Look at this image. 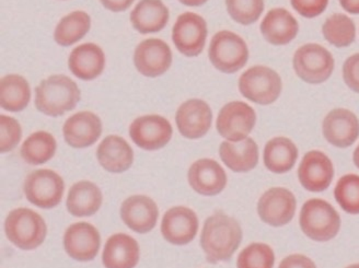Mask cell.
Segmentation results:
<instances>
[{
    "label": "cell",
    "mask_w": 359,
    "mask_h": 268,
    "mask_svg": "<svg viewBox=\"0 0 359 268\" xmlns=\"http://www.w3.org/2000/svg\"><path fill=\"white\" fill-rule=\"evenodd\" d=\"M242 241L239 222L222 211L205 221L201 246L208 261L212 264L229 261Z\"/></svg>",
    "instance_id": "6da1fadb"
},
{
    "label": "cell",
    "mask_w": 359,
    "mask_h": 268,
    "mask_svg": "<svg viewBox=\"0 0 359 268\" xmlns=\"http://www.w3.org/2000/svg\"><path fill=\"white\" fill-rule=\"evenodd\" d=\"M80 98L79 88L67 76H50L35 88V107L48 116H60L75 109Z\"/></svg>",
    "instance_id": "7a4b0ae2"
},
{
    "label": "cell",
    "mask_w": 359,
    "mask_h": 268,
    "mask_svg": "<svg viewBox=\"0 0 359 268\" xmlns=\"http://www.w3.org/2000/svg\"><path fill=\"white\" fill-rule=\"evenodd\" d=\"M299 225L313 241L327 242L334 239L341 229V217L327 201L312 199L304 203L300 211Z\"/></svg>",
    "instance_id": "3957f363"
},
{
    "label": "cell",
    "mask_w": 359,
    "mask_h": 268,
    "mask_svg": "<svg viewBox=\"0 0 359 268\" xmlns=\"http://www.w3.org/2000/svg\"><path fill=\"white\" fill-rule=\"evenodd\" d=\"M5 232L11 243L21 250L30 251L44 242L48 227L38 213L28 208H18L8 215Z\"/></svg>",
    "instance_id": "277c9868"
},
{
    "label": "cell",
    "mask_w": 359,
    "mask_h": 268,
    "mask_svg": "<svg viewBox=\"0 0 359 268\" xmlns=\"http://www.w3.org/2000/svg\"><path fill=\"white\" fill-rule=\"evenodd\" d=\"M282 79L272 68L255 66L242 74L239 90L245 99L259 105H272L282 93Z\"/></svg>",
    "instance_id": "5b68a950"
},
{
    "label": "cell",
    "mask_w": 359,
    "mask_h": 268,
    "mask_svg": "<svg viewBox=\"0 0 359 268\" xmlns=\"http://www.w3.org/2000/svg\"><path fill=\"white\" fill-rule=\"evenodd\" d=\"M208 55L216 69L233 74L245 67L249 60V48L239 35L231 31H220L212 39Z\"/></svg>",
    "instance_id": "8992f818"
},
{
    "label": "cell",
    "mask_w": 359,
    "mask_h": 268,
    "mask_svg": "<svg viewBox=\"0 0 359 268\" xmlns=\"http://www.w3.org/2000/svg\"><path fill=\"white\" fill-rule=\"evenodd\" d=\"M292 65L296 75L302 81L319 85L331 77L334 70V58L327 48L310 43L296 51Z\"/></svg>",
    "instance_id": "52a82bcc"
},
{
    "label": "cell",
    "mask_w": 359,
    "mask_h": 268,
    "mask_svg": "<svg viewBox=\"0 0 359 268\" xmlns=\"http://www.w3.org/2000/svg\"><path fill=\"white\" fill-rule=\"evenodd\" d=\"M25 197L31 204L43 209L54 208L64 195L65 184L52 170L42 169L29 174L25 181Z\"/></svg>",
    "instance_id": "ba28073f"
},
{
    "label": "cell",
    "mask_w": 359,
    "mask_h": 268,
    "mask_svg": "<svg viewBox=\"0 0 359 268\" xmlns=\"http://www.w3.org/2000/svg\"><path fill=\"white\" fill-rule=\"evenodd\" d=\"M255 123L257 114L255 109L247 103L233 101L220 109L216 127L224 140L238 142L248 138L255 128Z\"/></svg>",
    "instance_id": "9c48e42d"
},
{
    "label": "cell",
    "mask_w": 359,
    "mask_h": 268,
    "mask_svg": "<svg viewBox=\"0 0 359 268\" xmlns=\"http://www.w3.org/2000/svg\"><path fill=\"white\" fill-rule=\"evenodd\" d=\"M208 23L194 13H185L177 18L172 30V41L180 53L194 58L203 52L208 38Z\"/></svg>",
    "instance_id": "30bf717a"
},
{
    "label": "cell",
    "mask_w": 359,
    "mask_h": 268,
    "mask_svg": "<svg viewBox=\"0 0 359 268\" xmlns=\"http://www.w3.org/2000/svg\"><path fill=\"white\" fill-rule=\"evenodd\" d=\"M294 194L284 187H274L263 194L257 203V214L264 224L283 227L290 224L296 213Z\"/></svg>",
    "instance_id": "8fae6325"
},
{
    "label": "cell",
    "mask_w": 359,
    "mask_h": 268,
    "mask_svg": "<svg viewBox=\"0 0 359 268\" xmlns=\"http://www.w3.org/2000/svg\"><path fill=\"white\" fill-rule=\"evenodd\" d=\"M172 126L160 115H145L135 119L130 127L133 142L142 149H161L172 137Z\"/></svg>",
    "instance_id": "7c38bea8"
},
{
    "label": "cell",
    "mask_w": 359,
    "mask_h": 268,
    "mask_svg": "<svg viewBox=\"0 0 359 268\" xmlns=\"http://www.w3.org/2000/svg\"><path fill=\"white\" fill-rule=\"evenodd\" d=\"M135 67L146 77L163 75L172 64L169 45L159 39H148L138 44L134 54Z\"/></svg>",
    "instance_id": "4fadbf2b"
},
{
    "label": "cell",
    "mask_w": 359,
    "mask_h": 268,
    "mask_svg": "<svg viewBox=\"0 0 359 268\" xmlns=\"http://www.w3.org/2000/svg\"><path fill=\"white\" fill-rule=\"evenodd\" d=\"M333 177L334 166L325 152L312 150L304 154L298 169V179L304 189L310 192L325 191Z\"/></svg>",
    "instance_id": "5bb4252c"
},
{
    "label": "cell",
    "mask_w": 359,
    "mask_h": 268,
    "mask_svg": "<svg viewBox=\"0 0 359 268\" xmlns=\"http://www.w3.org/2000/svg\"><path fill=\"white\" fill-rule=\"evenodd\" d=\"M212 121L210 105L198 99H191L180 105L175 115L179 132L189 140H198L208 134Z\"/></svg>",
    "instance_id": "9a60e30c"
},
{
    "label": "cell",
    "mask_w": 359,
    "mask_h": 268,
    "mask_svg": "<svg viewBox=\"0 0 359 268\" xmlns=\"http://www.w3.org/2000/svg\"><path fill=\"white\" fill-rule=\"evenodd\" d=\"M322 130L325 140L337 148H348L359 137V119L346 109H335L325 116Z\"/></svg>",
    "instance_id": "2e32d148"
},
{
    "label": "cell",
    "mask_w": 359,
    "mask_h": 268,
    "mask_svg": "<svg viewBox=\"0 0 359 268\" xmlns=\"http://www.w3.org/2000/svg\"><path fill=\"white\" fill-rule=\"evenodd\" d=\"M198 231V218L192 209L173 207L163 216L161 234L170 243L185 246L190 243Z\"/></svg>",
    "instance_id": "e0dca14e"
},
{
    "label": "cell",
    "mask_w": 359,
    "mask_h": 268,
    "mask_svg": "<svg viewBox=\"0 0 359 268\" xmlns=\"http://www.w3.org/2000/svg\"><path fill=\"white\" fill-rule=\"evenodd\" d=\"M100 234L88 222L72 225L64 236V246L70 257L76 261H93L100 248Z\"/></svg>",
    "instance_id": "ac0fdd59"
},
{
    "label": "cell",
    "mask_w": 359,
    "mask_h": 268,
    "mask_svg": "<svg viewBox=\"0 0 359 268\" xmlns=\"http://www.w3.org/2000/svg\"><path fill=\"white\" fill-rule=\"evenodd\" d=\"M187 179L191 187L204 196H215L227 185V174L217 161L201 159L191 166Z\"/></svg>",
    "instance_id": "d6986e66"
},
{
    "label": "cell",
    "mask_w": 359,
    "mask_h": 268,
    "mask_svg": "<svg viewBox=\"0 0 359 268\" xmlns=\"http://www.w3.org/2000/svg\"><path fill=\"white\" fill-rule=\"evenodd\" d=\"M65 142L73 148L81 149L93 146L102 134L100 117L93 112H79L70 116L62 127Z\"/></svg>",
    "instance_id": "ffe728a7"
},
{
    "label": "cell",
    "mask_w": 359,
    "mask_h": 268,
    "mask_svg": "<svg viewBox=\"0 0 359 268\" xmlns=\"http://www.w3.org/2000/svg\"><path fill=\"white\" fill-rule=\"evenodd\" d=\"M159 210L155 201L144 195H135L123 201L121 217L124 224L137 234H147L157 225Z\"/></svg>",
    "instance_id": "44dd1931"
},
{
    "label": "cell",
    "mask_w": 359,
    "mask_h": 268,
    "mask_svg": "<svg viewBox=\"0 0 359 268\" xmlns=\"http://www.w3.org/2000/svg\"><path fill=\"white\" fill-rule=\"evenodd\" d=\"M104 53L100 46L93 43H86L74 48L68 60V67L78 79H95L104 69Z\"/></svg>",
    "instance_id": "7402d4cb"
},
{
    "label": "cell",
    "mask_w": 359,
    "mask_h": 268,
    "mask_svg": "<svg viewBox=\"0 0 359 268\" xmlns=\"http://www.w3.org/2000/svg\"><path fill=\"white\" fill-rule=\"evenodd\" d=\"M299 25L294 15L284 8L269 11L261 23V32L269 44L286 45L297 36Z\"/></svg>",
    "instance_id": "603a6c76"
},
{
    "label": "cell",
    "mask_w": 359,
    "mask_h": 268,
    "mask_svg": "<svg viewBox=\"0 0 359 268\" xmlns=\"http://www.w3.org/2000/svg\"><path fill=\"white\" fill-rule=\"evenodd\" d=\"M97 158L103 169L111 173H122L132 166L134 152L124 138L111 135L97 147Z\"/></svg>",
    "instance_id": "cb8c5ba5"
},
{
    "label": "cell",
    "mask_w": 359,
    "mask_h": 268,
    "mask_svg": "<svg viewBox=\"0 0 359 268\" xmlns=\"http://www.w3.org/2000/svg\"><path fill=\"white\" fill-rule=\"evenodd\" d=\"M140 261V246L128 234L111 236L103 250L102 262L105 268H134Z\"/></svg>",
    "instance_id": "d4e9b609"
},
{
    "label": "cell",
    "mask_w": 359,
    "mask_h": 268,
    "mask_svg": "<svg viewBox=\"0 0 359 268\" xmlns=\"http://www.w3.org/2000/svg\"><path fill=\"white\" fill-rule=\"evenodd\" d=\"M219 156L231 171L245 173L257 166L259 147L249 137L238 142H224L219 147Z\"/></svg>",
    "instance_id": "484cf974"
},
{
    "label": "cell",
    "mask_w": 359,
    "mask_h": 268,
    "mask_svg": "<svg viewBox=\"0 0 359 268\" xmlns=\"http://www.w3.org/2000/svg\"><path fill=\"white\" fill-rule=\"evenodd\" d=\"M130 21L142 34L159 32L169 21V9L161 0H140L130 13Z\"/></svg>",
    "instance_id": "4316f807"
},
{
    "label": "cell",
    "mask_w": 359,
    "mask_h": 268,
    "mask_svg": "<svg viewBox=\"0 0 359 268\" xmlns=\"http://www.w3.org/2000/svg\"><path fill=\"white\" fill-rule=\"evenodd\" d=\"M102 205L100 189L89 181H80L70 187L68 193L67 210L75 217H90L95 215Z\"/></svg>",
    "instance_id": "83f0119b"
},
{
    "label": "cell",
    "mask_w": 359,
    "mask_h": 268,
    "mask_svg": "<svg viewBox=\"0 0 359 268\" xmlns=\"http://www.w3.org/2000/svg\"><path fill=\"white\" fill-rule=\"evenodd\" d=\"M297 146L286 137H275L265 145L263 160L265 166L273 173L290 171L297 161Z\"/></svg>",
    "instance_id": "f1b7e54d"
},
{
    "label": "cell",
    "mask_w": 359,
    "mask_h": 268,
    "mask_svg": "<svg viewBox=\"0 0 359 268\" xmlns=\"http://www.w3.org/2000/svg\"><path fill=\"white\" fill-rule=\"evenodd\" d=\"M31 99L29 82L19 75H8L0 81V105L9 112H21Z\"/></svg>",
    "instance_id": "f546056e"
},
{
    "label": "cell",
    "mask_w": 359,
    "mask_h": 268,
    "mask_svg": "<svg viewBox=\"0 0 359 268\" xmlns=\"http://www.w3.org/2000/svg\"><path fill=\"white\" fill-rule=\"evenodd\" d=\"M56 140L48 132H36L25 140L21 147V156L32 166L45 163L52 159L56 152Z\"/></svg>",
    "instance_id": "4dcf8cb0"
},
{
    "label": "cell",
    "mask_w": 359,
    "mask_h": 268,
    "mask_svg": "<svg viewBox=\"0 0 359 268\" xmlns=\"http://www.w3.org/2000/svg\"><path fill=\"white\" fill-rule=\"evenodd\" d=\"M91 19L85 11H74L62 18L54 33V39L60 46H70L89 32Z\"/></svg>",
    "instance_id": "1f68e13d"
},
{
    "label": "cell",
    "mask_w": 359,
    "mask_h": 268,
    "mask_svg": "<svg viewBox=\"0 0 359 268\" xmlns=\"http://www.w3.org/2000/svg\"><path fill=\"white\" fill-rule=\"evenodd\" d=\"M322 33L330 44L337 48H347L356 38L354 21L343 13H335L327 18L322 27Z\"/></svg>",
    "instance_id": "d6a6232c"
},
{
    "label": "cell",
    "mask_w": 359,
    "mask_h": 268,
    "mask_svg": "<svg viewBox=\"0 0 359 268\" xmlns=\"http://www.w3.org/2000/svg\"><path fill=\"white\" fill-rule=\"evenodd\" d=\"M334 197L347 214L359 215V175L346 174L337 182Z\"/></svg>",
    "instance_id": "836d02e7"
},
{
    "label": "cell",
    "mask_w": 359,
    "mask_h": 268,
    "mask_svg": "<svg viewBox=\"0 0 359 268\" xmlns=\"http://www.w3.org/2000/svg\"><path fill=\"white\" fill-rule=\"evenodd\" d=\"M275 254L273 248L265 243L250 244L238 256V268H273Z\"/></svg>",
    "instance_id": "e575fe53"
},
{
    "label": "cell",
    "mask_w": 359,
    "mask_h": 268,
    "mask_svg": "<svg viewBox=\"0 0 359 268\" xmlns=\"http://www.w3.org/2000/svg\"><path fill=\"white\" fill-rule=\"evenodd\" d=\"M230 17L242 25L257 22L264 11V0H226Z\"/></svg>",
    "instance_id": "d590c367"
},
{
    "label": "cell",
    "mask_w": 359,
    "mask_h": 268,
    "mask_svg": "<svg viewBox=\"0 0 359 268\" xmlns=\"http://www.w3.org/2000/svg\"><path fill=\"white\" fill-rule=\"evenodd\" d=\"M21 126L13 117L0 116V150L9 152L18 146L21 140Z\"/></svg>",
    "instance_id": "8d00e7d4"
},
{
    "label": "cell",
    "mask_w": 359,
    "mask_h": 268,
    "mask_svg": "<svg viewBox=\"0 0 359 268\" xmlns=\"http://www.w3.org/2000/svg\"><path fill=\"white\" fill-rule=\"evenodd\" d=\"M290 3L300 15L311 19L325 13L329 0H290Z\"/></svg>",
    "instance_id": "74e56055"
},
{
    "label": "cell",
    "mask_w": 359,
    "mask_h": 268,
    "mask_svg": "<svg viewBox=\"0 0 359 268\" xmlns=\"http://www.w3.org/2000/svg\"><path fill=\"white\" fill-rule=\"evenodd\" d=\"M343 79L349 89L359 93V53L345 60L343 66Z\"/></svg>",
    "instance_id": "f35d334b"
},
{
    "label": "cell",
    "mask_w": 359,
    "mask_h": 268,
    "mask_svg": "<svg viewBox=\"0 0 359 268\" xmlns=\"http://www.w3.org/2000/svg\"><path fill=\"white\" fill-rule=\"evenodd\" d=\"M278 268H317L311 258L302 254H292L280 262Z\"/></svg>",
    "instance_id": "ab89813d"
},
{
    "label": "cell",
    "mask_w": 359,
    "mask_h": 268,
    "mask_svg": "<svg viewBox=\"0 0 359 268\" xmlns=\"http://www.w3.org/2000/svg\"><path fill=\"white\" fill-rule=\"evenodd\" d=\"M101 3L107 8V11H113V13H121L132 6L134 0H101Z\"/></svg>",
    "instance_id": "60d3db41"
},
{
    "label": "cell",
    "mask_w": 359,
    "mask_h": 268,
    "mask_svg": "<svg viewBox=\"0 0 359 268\" xmlns=\"http://www.w3.org/2000/svg\"><path fill=\"white\" fill-rule=\"evenodd\" d=\"M343 9L352 15H359V0H339Z\"/></svg>",
    "instance_id": "b9f144b4"
},
{
    "label": "cell",
    "mask_w": 359,
    "mask_h": 268,
    "mask_svg": "<svg viewBox=\"0 0 359 268\" xmlns=\"http://www.w3.org/2000/svg\"><path fill=\"white\" fill-rule=\"evenodd\" d=\"M179 1L189 7H198V6L204 5L208 0H179Z\"/></svg>",
    "instance_id": "7bdbcfd3"
},
{
    "label": "cell",
    "mask_w": 359,
    "mask_h": 268,
    "mask_svg": "<svg viewBox=\"0 0 359 268\" xmlns=\"http://www.w3.org/2000/svg\"><path fill=\"white\" fill-rule=\"evenodd\" d=\"M353 160H354L355 166L359 169V146L357 147L354 152V156H353Z\"/></svg>",
    "instance_id": "ee69618b"
},
{
    "label": "cell",
    "mask_w": 359,
    "mask_h": 268,
    "mask_svg": "<svg viewBox=\"0 0 359 268\" xmlns=\"http://www.w3.org/2000/svg\"><path fill=\"white\" fill-rule=\"evenodd\" d=\"M345 268H359V264H353V265L347 266Z\"/></svg>",
    "instance_id": "f6af8a7d"
}]
</instances>
